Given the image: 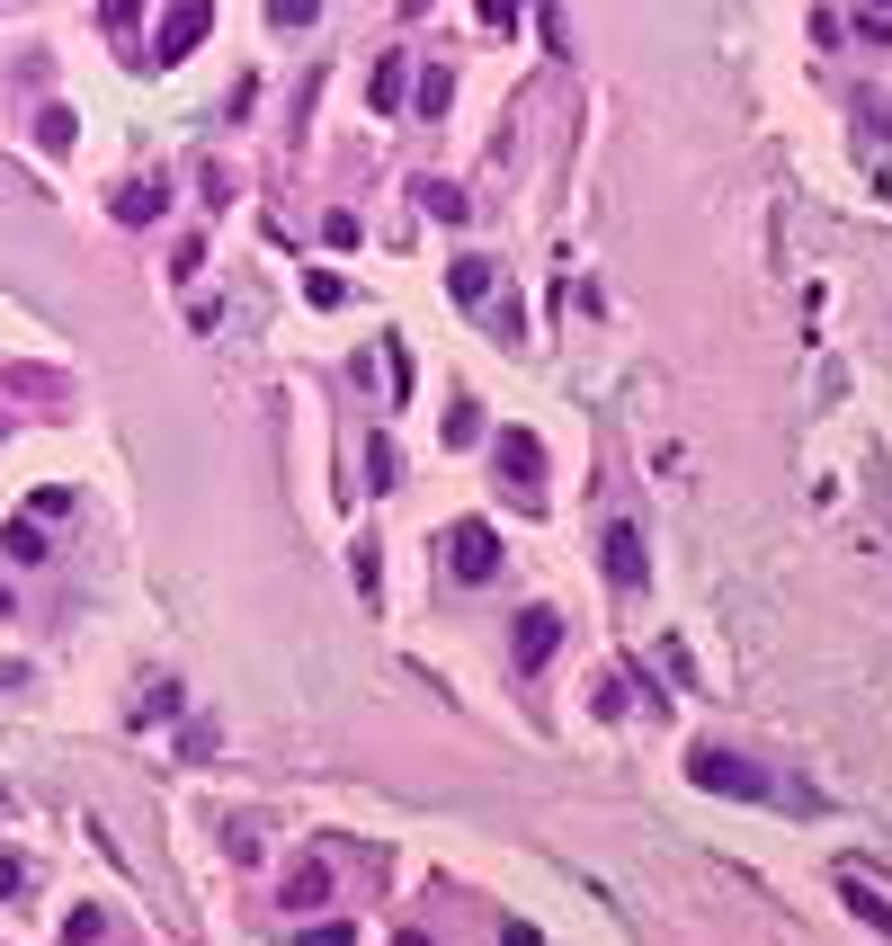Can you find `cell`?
Listing matches in <instances>:
<instances>
[{
    "instance_id": "6da1fadb",
    "label": "cell",
    "mask_w": 892,
    "mask_h": 946,
    "mask_svg": "<svg viewBox=\"0 0 892 946\" xmlns=\"http://www.w3.org/2000/svg\"><path fill=\"white\" fill-rule=\"evenodd\" d=\"M688 777H697L705 795H741V803H768V795H777V777H768L759 759H741V751H688Z\"/></svg>"
},
{
    "instance_id": "7a4b0ae2",
    "label": "cell",
    "mask_w": 892,
    "mask_h": 946,
    "mask_svg": "<svg viewBox=\"0 0 892 946\" xmlns=\"http://www.w3.org/2000/svg\"><path fill=\"white\" fill-rule=\"evenodd\" d=\"M447 563H455V581H492V572H500V536H492V527H455Z\"/></svg>"
},
{
    "instance_id": "3957f363",
    "label": "cell",
    "mask_w": 892,
    "mask_h": 946,
    "mask_svg": "<svg viewBox=\"0 0 892 946\" xmlns=\"http://www.w3.org/2000/svg\"><path fill=\"white\" fill-rule=\"evenodd\" d=\"M554 643H563V617H554V607H527V617H518V669H544Z\"/></svg>"
},
{
    "instance_id": "277c9868",
    "label": "cell",
    "mask_w": 892,
    "mask_h": 946,
    "mask_svg": "<svg viewBox=\"0 0 892 946\" xmlns=\"http://www.w3.org/2000/svg\"><path fill=\"white\" fill-rule=\"evenodd\" d=\"M607 581L643 589V527H607Z\"/></svg>"
},
{
    "instance_id": "5b68a950",
    "label": "cell",
    "mask_w": 892,
    "mask_h": 946,
    "mask_svg": "<svg viewBox=\"0 0 892 946\" xmlns=\"http://www.w3.org/2000/svg\"><path fill=\"white\" fill-rule=\"evenodd\" d=\"M492 455L509 464V483H518V492H535V473H544V447H535L527 429H500V447H492Z\"/></svg>"
},
{
    "instance_id": "8992f818",
    "label": "cell",
    "mask_w": 892,
    "mask_h": 946,
    "mask_svg": "<svg viewBox=\"0 0 892 946\" xmlns=\"http://www.w3.org/2000/svg\"><path fill=\"white\" fill-rule=\"evenodd\" d=\"M205 36V0H170V27H161V63H179Z\"/></svg>"
},
{
    "instance_id": "52a82bcc",
    "label": "cell",
    "mask_w": 892,
    "mask_h": 946,
    "mask_svg": "<svg viewBox=\"0 0 892 946\" xmlns=\"http://www.w3.org/2000/svg\"><path fill=\"white\" fill-rule=\"evenodd\" d=\"M839 893H848V911H857V920H866L874 937H892V902H883L874 885H857V875H848V885H839Z\"/></svg>"
},
{
    "instance_id": "ba28073f",
    "label": "cell",
    "mask_w": 892,
    "mask_h": 946,
    "mask_svg": "<svg viewBox=\"0 0 892 946\" xmlns=\"http://www.w3.org/2000/svg\"><path fill=\"white\" fill-rule=\"evenodd\" d=\"M321 902H330V875L321 866H295L286 875V911H321Z\"/></svg>"
},
{
    "instance_id": "9c48e42d",
    "label": "cell",
    "mask_w": 892,
    "mask_h": 946,
    "mask_svg": "<svg viewBox=\"0 0 892 946\" xmlns=\"http://www.w3.org/2000/svg\"><path fill=\"white\" fill-rule=\"evenodd\" d=\"M116 215H125V224H153V215H161V188H153V179H144V188H116Z\"/></svg>"
},
{
    "instance_id": "30bf717a",
    "label": "cell",
    "mask_w": 892,
    "mask_h": 946,
    "mask_svg": "<svg viewBox=\"0 0 892 946\" xmlns=\"http://www.w3.org/2000/svg\"><path fill=\"white\" fill-rule=\"evenodd\" d=\"M447 286H455L464 304H483V295H492V259H455V278H447Z\"/></svg>"
},
{
    "instance_id": "8fae6325",
    "label": "cell",
    "mask_w": 892,
    "mask_h": 946,
    "mask_svg": "<svg viewBox=\"0 0 892 946\" xmlns=\"http://www.w3.org/2000/svg\"><path fill=\"white\" fill-rule=\"evenodd\" d=\"M375 108H384V116L402 108V54H384V63H375Z\"/></svg>"
},
{
    "instance_id": "7c38bea8",
    "label": "cell",
    "mask_w": 892,
    "mask_h": 946,
    "mask_svg": "<svg viewBox=\"0 0 892 946\" xmlns=\"http://www.w3.org/2000/svg\"><path fill=\"white\" fill-rule=\"evenodd\" d=\"M295 946H358V928H349V920H321V928H304Z\"/></svg>"
},
{
    "instance_id": "4fadbf2b",
    "label": "cell",
    "mask_w": 892,
    "mask_h": 946,
    "mask_svg": "<svg viewBox=\"0 0 892 946\" xmlns=\"http://www.w3.org/2000/svg\"><path fill=\"white\" fill-rule=\"evenodd\" d=\"M313 10H321V0H268V19H278V27H313Z\"/></svg>"
},
{
    "instance_id": "5bb4252c",
    "label": "cell",
    "mask_w": 892,
    "mask_h": 946,
    "mask_svg": "<svg viewBox=\"0 0 892 946\" xmlns=\"http://www.w3.org/2000/svg\"><path fill=\"white\" fill-rule=\"evenodd\" d=\"M483 27H500V36H509V27H518V0H483Z\"/></svg>"
}]
</instances>
